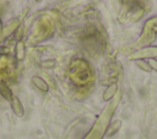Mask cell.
<instances>
[{
    "mask_svg": "<svg viewBox=\"0 0 157 139\" xmlns=\"http://www.w3.org/2000/svg\"><path fill=\"white\" fill-rule=\"evenodd\" d=\"M10 104H11L12 112H13L17 117H22V116H23V113H25V110H23V106H22V104H21L20 99H18L17 96H13V98H12V100L10 101Z\"/></svg>",
    "mask_w": 157,
    "mask_h": 139,
    "instance_id": "obj_1",
    "label": "cell"
},
{
    "mask_svg": "<svg viewBox=\"0 0 157 139\" xmlns=\"http://www.w3.org/2000/svg\"><path fill=\"white\" fill-rule=\"evenodd\" d=\"M31 82H32V83H33V85H34V87H37V88H38L40 91H48V89H49V87H48L47 82H45L43 78L38 77V76L32 77Z\"/></svg>",
    "mask_w": 157,
    "mask_h": 139,
    "instance_id": "obj_2",
    "label": "cell"
},
{
    "mask_svg": "<svg viewBox=\"0 0 157 139\" xmlns=\"http://www.w3.org/2000/svg\"><path fill=\"white\" fill-rule=\"evenodd\" d=\"M0 95L6 100V101H11L12 98L15 96L11 91V89L7 87V84H5L4 82H0Z\"/></svg>",
    "mask_w": 157,
    "mask_h": 139,
    "instance_id": "obj_3",
    "label": "cell"
},
{
    "mask_svg": "<svg viewBox=\"0 0 157 139\" xmlns=\"http://www.w3.org/2000/svg\"><path fill=\"white\" fill-rule=\"evenodd\" d=\"M117 89H118V85H117L115 83L110 84V85L105 89V91H104V94H103V100H104V101H109V100L113 98V95L115 94Z\"/></svg>",
    "mask_w": 157,
    "mask_h": 139,
    "instance_id": "obj_4",
    "label": "cell"
},
{
    "mask_svg": "<svg viewBox=\"0 0 157 139\" xmlns=\"http://www.w3.org/2000/svg\"><path fill=\"white\" fill-rule=\"evenodd\" d=\"M120 127H121V121H119V119L115 121V122L109 127V129L107 130V135H108V137H112L113 134H115V133L120 129Z\"/></svg>",
    "mask_w": 157,
    "mask_h": 139,
    "instance_id": "obj_5",
    "label": "cell"
},
{
    "mask_svg": "<svg viewBox=\"0 0 157 139\" xmlns=\"http://www.w3.org/2000/svg\"><path fill=\"white\" fill-rule=\"evenodd\" d=\"M15 52H16L18 60H22V59H23V56H25V45H23L21 41L16 45V48H15Z\"/></svg>",
    "mask_w": 157,
    "mask_h": 139,
    "instance_id": "obj_6",
    "label": "cell"
},
{
    "mask_svg": "<svg viewBox=\"0 0 157 139\" xmlns=\"http://www.w3.org/2000/svg\"><path fill=\"white\" fill-rule=\"evenodd\" d=\"M136 63H137V66L140 67V68H142L144 71H151V66L147 63V62H145V61H136Z\"/></svg>",
    "mask_w": 157,
    "mask_h": 139,
    "instance_id": "obj_7",
    "label": "cell"
},
{
    "mask_svg": "<svg viewBox=\"0 0 157 139\" xmlns=\"http://www.w3.org/2000/svg\"><path fill=\"white\" fill-rule=\"evenodd\" d=\"M150 66H151V70H156V71H157V60H156V59H152Z\"/></svg>",
    "mask_w": 157,
    "mask_h": 139,
    "instance_id": "obj_8",
    "label": "cell"
},
{
    "mask_svg": "<svg viewBox=\"0 0 157 139\" xmlns=\"http://www.w3.org/2000/svg\"><path fill=\"white\" fill-rule=\"evenodd\" d=\"M1 33H2V24H1V21H0V35H1Z\"/></svg>",
    "mask_w": 157,
    "mask_h": 139,
    "instance_id": "obj_9",
    "label": "cell"
}]
</instances>
